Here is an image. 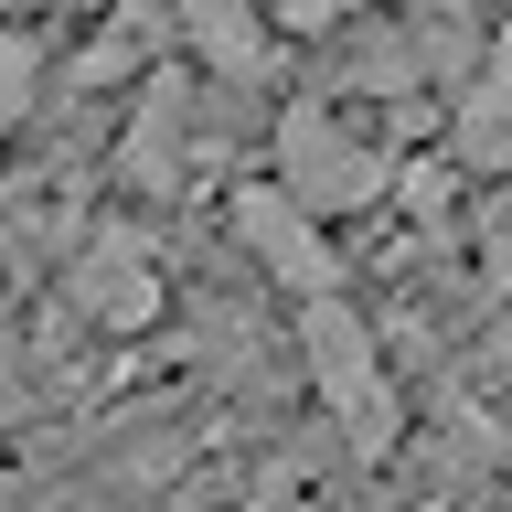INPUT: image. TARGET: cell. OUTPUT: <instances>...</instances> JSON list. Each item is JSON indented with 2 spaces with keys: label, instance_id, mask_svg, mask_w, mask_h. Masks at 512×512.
Segmentation results:
<instances>
[{
  "label": "cell",
  "instance_id": "8992f818",
  "mask_svg": "<svg viewBox=\"0 0 512 512\" xmlns=\"http://www.w3.org/2000/svg\"><path fill=\"white\" fill-rule=\"evenodd\" d=\"M182 43L214 86H278V54H288V22L267 0H182Z\"/></svg>",
  "mask_w": 512,
  "mask_h": 512
},
{
  "label": "cell",
  "instance_id": "9c48e42d",
  "mask_svg": "<svg viewBox=\"0 0 512 512\" xmlns=\"http://www.w3.org/2000/svg\"><path fill=\"white\" fill-rule=\"evenodd\" d=\"M267 11H278V22H288V43H299V32H352L374 0H267Z\"/></svg>",
  "mask_w": 512,
  "mask_h": 512
},
{
  "label": "cell",
  "instance_id": "5b68a950",
  "mask_svg": "<svg viewBox=\"0 0 512 512\" xmlns=\"http://www.w3.org/2000/svg\"><path fill=\"white\" fill-rule=\"evenodd\" d=\"M64 310L96 320V331H150L160 320V267H150V235L139 224H96L86 256L64 267Z\"/></svg>",
  "mask_w": 512,
  "mask_h": 512
},
{
  "label": "cell",
  "instance_id": "ba28073f",
  "mask_svg": "<svg viewBox=\"0 0 512 512\" xmlns=\"http://www.w3.org/2000/svg\"><path fill=\"white\" fill-rule=\"evenodd\" d=\"M32 96H43V43L32 32H0V139L32 118Z\"/></svg>",
  "mask_w": 512,
  "mask_h": 512
},
{
  "label": "cell",
  "instance_id": "3957f363",
  "mask_svg": "<svg viewBox=\"0 0 512 512\" xmlns=\"http://www.w3.org/2000/svg\"><path fill=\"white\" fill-rule=\"evenodd\" d=\"M224 235L256 256V278L278 288L288 310L342 288V256H331V214H310V203L278 182V171H267V182H235V192H224Z\"/></svg>",
  "mask_w": 512,
  "mask_h": 512
},
{
  "label": "cell",
  "instance_id": "7a4b0ae2",
  "mask_svg": "<svg viewBox=\"0 0 512 512\" xmlns=\"http://www.w3.org/2000/svg\"><path fill=\"white\" fill-rule=\"evenodd\" d=\"M299 374H310L320 416H331V427H352V448H363V459L395 438V384H384V342H374V320L352 310L342 288H331V299H299Z\"/></svg>",
  "mask_w": 512,
  "mask_h": 512
},
{
  "label": "cell",
  "instance_id": "52a82bcc",
  "mask_svg": "<svg viewBox=\"0 0 512 512\" xmlns=\"http://www.w3.org/2000/svg\"><path fill=\"white\" fill-rule=\"evenodd\" d=\"M448 160L480 182H512V32L448 86Z\"/></svg>",
  "mask_w": 512,
  "mask_h": 512
},
{
  "label": "cell",
  "instance_id": "6da1fadb",
  "mask_svg": "<svg viewBox=\"0 0 512 512\" xmlns=\"http://www.w3.org/2000/svg\"><path fill=\"white\" fill-rule=\"evenodd\" d=\"M267 171H278L310 214H331V224L374 214L384 192H395V150L363 139L331 96H288V107H278V128H267Z\"/></svg>",
  "mask_w": 512,
  "mask_h": 512
},
{
  "label": "cell",
  "instance_id": "277c9868",
  "mask_svg": "<svg viewBox=\"0 0 512 512\" xmlns=\"http://www.w3.org/2000/svg\"><path fill=\"white\" fill-rule=\"evenodd\" d=\"M203 128H214V75H150V96L118 139V171L139 192H182L203 171Z\"/></svg>",
  "mask_w": 512,
  "mask_h": 512
}]
</instances>
